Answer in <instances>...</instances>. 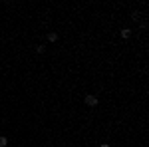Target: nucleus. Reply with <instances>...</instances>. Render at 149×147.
<instances>
[{
	"label": "nucleus",
	"mask_w": 149,
	"mask_h": 147,
	"mask_svg": "<svg viewBox=\"0 0 149 147\" xmlns=\"http://www.w3.org/2000/svg\"><path fill=\"white\" fill-rule=\"evenodd\" d=\"M6 145H8V139L4 135H0V147H6Z\"/></svg>",
	"instance_id": "nucleus-4"
},
{
	"label": "nucleus",
	"mask_w": 149,
	"mask_h": 147,
	"mask_svg": "<svg viewBox=\"0 0 149 147\" xmlns=\"http://www.w3.org/2000/svg\"><path fill=\"white\" fill-rule=\"evenodd\" d=\"M44 50H46L44 46H38V48H36V52H38V54H44Z\"/></svg>",
	"instance_id": "nucleus-5"
},
{
	"label": "nucleus",
	"mask_w": 149,
	"mask_h": 147,
	"mask_svg": "<svg viewBox=\"0 0 149 147\" xmlns=\"http://www.w3.org/2000/svg\"><path fill=\"white\" fill-rule=\"evenodd\" d=\"M129 36H131V30H129V28H123V30H121V38H129Z\"/></svg>",
	"instance_id": "nucleus-2"
},
{
	"label": "nucleus",
	"mask_w": 149,
	"mask_h": 147,
	"mask_svg": "<svg viewBox=\"0 0 149 147\" xmlns=\"http://www.w3.org/2000/svg\"><path fill=\"white\" fill-rule=\"evenodd\" d=\"M100 147H111V145H107V143H102V145H100Z\"/></svg>",
	"instance_id": "nucleus-6"
},
{
	"label": "nucleus",
	"mask_w": 149,
	"mask_h": 147,
	"mask_svg": "<svg viewBox=\"0 0 149 147\" xmlns=\"http://www.w3.org/2000/svg\"><path fill=\"white\" fill-rule=\"evenodd\" d=\"M48 40H50V42H58V34L56 32H50V34H48Z\"/></svg>",
	"instance_id": "nucleus-3"
},
{
	"label": "nucleus",
	"mask_w": 149,
	"mask_h": 147,
	"mask_svg": "<svg viewBox=\"0 0 149 147\" xmlns=\"http://www.w3.org/2000/svg\"><path fill=\"white\" fill-rule=\"evenodd\" d=\"M84 102L88 103L90 107H93V105H97V98H95V95H86V98H84Z\"/></svg>",
	"instance_id": "nucleus-1"
}]
</instances>
